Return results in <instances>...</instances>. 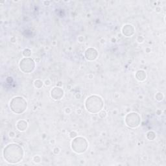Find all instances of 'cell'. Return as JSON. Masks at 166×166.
Segmentation results:
<instances>
[{
	"instance_id": "cell-1",
	"label": "cell",
	"mask_w": 166,
	"mask_h": 166,
	"mask_svg": "<svg viewBox=\"0 0 166 166\" xmlns=\"http://www.w3.org/2000/svg\"><path fill=\"white\" fill-rule=\"evenodd\" d=\"M23 156L22 147L16 144H10L5 147L3 151V157L9 164H14L20 162Z\"/></svg>"
},
{
	"instance_id": "cell-2",
	"label": "cell",
	"mask_w": 166,
	"mask_h": 166,
	"mask_svg": "<svg viewBox=\"0 0 166 166\" xmlns=\"http://www.w3.org/2000/svg\"><path fill=\"white\" fill-rule=\"evenodd\" d=\"M85 106L88 112L92 114H97L102 110L103 101L99 96L91 95L86 101Z\"/></svg>"
},
{
	"instance_id": "cell-3",
	"label": "cell",
	"mask_w": 166,
	"mask_h": 166,
	"mask_svg": "<svg viewBox=\"0 0 166 166\" xmlns=\"http://www.w3.org/2000/svg\"><path fill=\"white\" fill-rule=\"evenodd\" d=\"M10 107L13 112L20 114L26 111L27 107V103L22 97L13 98L10 103Z\"/></svg>"
},
{
	"instance_id": "cell-4",
	"label": "cell",
	"mask_w": 166,
	"mask_h": 166,
	"mask_svg": "<svg viewBox=\"0 0 166 166\" xmlns=\"http://www.w3.org/2000/svg\"><path fill=\"white\" fill-rule=\"evenodd\" d=\"M88 142L87 140L82 137L75 138L72 141V149L77 153H83L88 148Z\"/></svg>"
},
{
	"instance_id": "cell-5",
	"label": "cell",
	"mask_w": 166,
	"mask_h": 166,
	"mask_svg": "<svg viewBox=\"0 0 166 166\" xmlns=\"http://www.w3.org/2000/svg\"><path fill=\"white\" fill-rule=\"evenodd\" d=\"M140 117L137 113L132 112L127 115L125 118L126 124L130 127L135 128L139 126L140 123Z\"/></svg>"
},
{
	"instance_id": "cell-6",
	"label": "cell",
	"mask_w": 166,
	"mask_h": 166,
	"mask_svg": "<svg viewBox=\"0 0 166 166\" xmlns=\"http://www.w3.org/2000/svg\"><path fill=\"white\" fill-rule=\"evenodd\" d=\"M20 67L21 70L24 73H30L32 72L35 67L34 62L30 58H25L22 60L20 64Z\"/></svg>"
},
{
	"instance_id": "cell-7",
	"label": "cell",
	"mask_w": 166,
	"mask_h": 166,
	"mask_svg": "<svg viewBox=\"0 0 166 166\" xmlns=\"http://www.w3.org/2000/svg\"><path fill=\"white\" fill-rule=\"evenodd\" d=\"M51 95L55 100L60 99L64 95V91L60 88H54L51 90Z\"/></svg>"
},
{
	"instance_id": "cell-8",
	"label": "cell",
	"mask_w": 166,
	"mask_h": 166,
	"mask_svg": "<svg viewBox=\"0 0 166 166\" xmlns=\"http://www.w3.org/2000/svg\"><path fill=\"white\" fill-rule=\"evenodd\" d=\"M97 51L93 48H90L86 51L85 57L88 60H94L97 57Z\"/></svg>"
},
{
	"instance_id": "cell-9",
	"label": "cell",
	"mask_w": 166,
	"mask_h": 166,
	"mask_svg": "<svg viewBox=\"0 0 166 166\" xmlns=\"http://www.w3.org/2000/svg\"><path fill=\"white\" fill-rule=\"evenodd\" d=\"M123 34L126 36H131L134 33V29L131 25H126L123 28Z\"/></svg>"
},
{
	"instance_id": "cell-10",
	"label": "cell",
	"mask_w": 166,
	"mask_h": 166,
	"mask_svg": "<svg viewBox=\"0 0 166 166\" xmlns=\"http://www.w3.org/2000/svg\"><path fill=\"white\" fill-rule=\"evenodd\" d=\"M27 127V122L23 121V120H21L18 122L17 123V128L19 131H24L26 130Z\"/></svg>"
},
{
	"instance_id": "cell-11",
	"label": "cell",
	"mask_w": 166,
	"mask_h": 166,
	"mask_svg": "<svg viewBox=\"0 0 166 166\" xmlns=\"http://www.w3.org/2000/svg\"><path fill=\"white\" fill-rule=\"evenodd\" d=\"M136 79L138 80V81H143L146 79V74H145V73L144 71L140 70V71H137L136 74Z\"/></svg>"
},
{
	"instance_id": "cell-12",
	"label": "cell",
	"mask_w": 166,
	"mask_h": 166,
	"mask_svg": "<svg viewBox=\"0 0 166 166\" xmlns=\"http://www.w3.org/2000/svg\"><path fill=\"white\" fill-rule=\"evenodd\" d=\"M42 85H43V83L41 81H40V80H37V81H36L34 82L35 87H36L37 88H40L42 87Z\"/></svg>"
},
{
	"instance_id": "cell-13",
	"label": "cell",
	"mask_w": 166,
	"mask_h": 166,
	"mask_svg": "<svg viewBox=\"0 0 166 166\" xmlns=\"http://www.w3.org/2000/svg\"><path fill=\"white\" fill-rule=\"evenodd\" d=\"M23 55L25 57H30V55H31V52H30V50H29V49H26V50H25L23 51Z\"/></svg>"
},
{
	"instance_id": "cell-14",
	"label": "cell",
	"mask_w": 166,
	"mask_h": 166,
	"mask_svg": "<svg viewBox=\"0 0 166 166\" xmlns=\"http://www.w3.org/2000/svg\"><path fill=\"white\" fill-rule=\"evenodd\" d=\"M107 115V113L105 111H104V110H102V111H100V112L99 113V116L101 118H105Z\"/></svg>"
},
{
	"instance_id": "cell-15",
	"label": "cell",
	"mask_w": 166,
	"mask_h": 166,
	"mask_svg": "<svg viewBox=\"0 0 166 166\" xmlns=\"http://www.w3.org/2000/svg\"><path fill=\"white\" fill-rule=\"evenodd\" d=\"M156 98L157 100L161 101L163 99V95L161 93H158L157 95H156Z\"/></svg>"
},
{
	"instance_id": "cell-16",
	"label": "cell",
	"mask_w": 166,
	"mask_h": 166,
	"mask_svg": "<svg viewBox=\"0 0 166 166\" xmlns=\"http://www.w3.org/2000/svg\"><path fill=\"white\" fill-rule=\"evenodd\" d=\"M76 136H77V134H76L75 132H71L70 133V137H71V138L75 137Z\"/></svg>"
}]
</instances>
